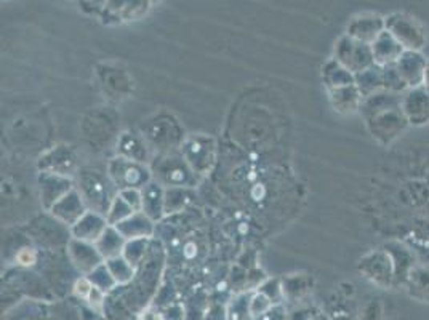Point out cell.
Here are the masks:
<instances>
[{
    "instance_id": "23",
    "label": "cell",
    "mask_w": 429,
    "mask_h": 320,
    "mask_svg": "<svg viewBox=\"0 0 429 320\" xmlns=\"http://www.w3.org/2000/svg\"><path fill=\"white\" fill-rule=\"evenodd\" d=\"M252 295L247 292L234 297L226 308V320H253L250 312Z\"/></svg>"
},
{
    "instance_id": "16",
    "label": "cell",
    "mask_w": 429,
    "mask_h": 320,
    "mask_svg": "<svg viewBox=\"0 0 429 320\" xmlns=\"http://www.w3.org/2000/svg\"><path fill=\"white\" fill-rule=\"evenodd\" d=\"M154 224L155 223L148 215L143 213V211H136V213L131 215L130 218H126L125 221L117 224L116 228L126 240H135L153 237L155 231Z\"/></svg>"
},
{
    "instance_id": "37",
    "label": "cell",
    "mask_w": 429,
    "mask_h": 320,
    "mask_svg": "<svg viewBox=\"0 0 429 320\" xmlns=\"http://www.w3.org/2000/svg\"><path fill=\"white\" fill-rule=\"evenodd\" d=\"M423 83L429 88V63L426 64V69H425V77H423Z\"/></svg>"
},
{
    "instance_id": "24",
    "label": "cell",
    "mask_w": 429,
    "mask_h": 320,
    "mask_svg": "<svg viewBox=\"0 0 429 320\" xmlns=\"http://www.w3.org/2000/svg\"><path fill=\"white\" fill-rule=\"evenodd\" d=\"M107 268H109L112 277L116 279L117 285L129 284L135 275V266L125 258L124 255L117 256V258H111L104 261Z\"/></svg>"
},
{
    "instance_id": "30",
    "label": "cell",
    "mask_w": 429,
    "mask_h": 320,
    "mask_svg": "<svg viewBox=\"0 0 429 320\" xmlns=\"http://www.w3.org/2000/svg\"><path fill=\"white\" fill-rule=\"evenodd\" d=\"M260 292L266 293L267 297H270L272 299V303L274 304H280V299H282V287L279 284V280H267L266 284H263L260 288Z\"/></svg>"
},
{
    "instance_id": "18",
    "label": "cell",
    "mask_w": 429,
    "mask_h": 320,
    "mask_svg": "<svg viewBox=\"0 0 429 320\" xmlns=\"http://www.w3.org/2000/svg\"><path fill=\"white\" fill-rule=\"evenodd\" d=\"M384 29H386L384 28V19L380 17H373L372 14V17L354 19L353 24H351L348 29V34L349 37L355 39V41L372 45L375 39H377Z\"/></svg>"
},
{
    "instance_id": "38",
    "label": "cell",
    "mask_w": 429,
    "mask_h": 320,
    "mask_svg": "<svg viewBox=\"0 0 429 320\" xmlns=\"http://www.w3.org/2000/svg\"><path fill=\"white\" fill-rule=\"evenodd\" d=\"M309 320H329V317H325V316H316V317L309 319Z\"/></svg>"
},
{
    "instance_id": "13",
    "label": "cell",
    "mask_w": 429,
    "mask_h": 320,
    "mask_svg": "<svg viewBox=\"0 0 429 320\" xmlns=\"http://www.w3.org/2000/svg\"><path fill=\"white\" fill-rule=\"evenodd\" d=\"M67 252H69L71 259L74 261L77 268L87 274H90L101 263H104V258L101 256L100 250L96 248V245L84 242V240L71 239L69 245H67Z\"/></svg>"
},
{
    "instance_id": "11",
    "label": "cell",
    "mask_w": 429,
    "mask_h": 320,
    "mask_svg": "<svg viewBox=\"0 0 429 320\" xmlns=\"http://www.w3.org/2000/svg\"><path fill=\"white\" fill-rule=\"evenodd\" d=\"M89 206H87L85 200L82 199L80 192L77 189H72L69 194L63 197L60 202H56L50 210L52 215L56 220H60L61 223L67 226H74L82 216L87 213Z\"/></svg>"
},
{
    "instance_id": "36",
    "label": "cell",
    "mask_w": 429,
    "mask_h": 320,
    "mask_svg": "<svg viewBox=\"0 0 429 320\" xmlns=\"http://www.w3.org/2000/svg\"><path fill=\"white\" fill-rule=\"evenodd\" d=\"M140 320H165V319H164V314L160 312L157 308L149 306V308H146L143 312H141Z\"/></svg>"
},
{
    "instance_id": "14",
    "label": "cell",
    "mask_w": 429,
    "mask_h": 320,
    "mask_svg": "<svg viewBox=\"0 0 429 320\" xmlns=\"http://www.w3.org/2000/svg\"><path fill=\"white\" fill-rule=\"evenodd\" d=\"M426 64L428 63L423 60V56L420 55V53L406 50L402 53V56L397 60L396 69L406 85L417 87V85H420V83H423Z\"/></svg>"
},
{
    "instance_id": "7",
    "label": "cell",
    "mask_w": 429,
    "mask_h": 320,
    "mask_svg": "<svg viewBox=\"0 0 429 320\" xmlns=\"http://www.w3.org/2000/svg\"><path fill=\"white\" fill-rule=\"evenodd\" d=\"M144 140L148 141L149 146H154V149H159L160 154L173 152L183 145V135L179 131L175 122L170 120H157L151 122L143 127Z\"/></svg>"
},
{
    "instance_id": "5",
    "label": "cell",
    "mask_w": 429,
    "mask_h": 320,
    "mask_svg": "<svg viewBox=\"0 0 429 320\" xmlns=\"http://www.w3.org/2000/svg\"><path fill=\"white\" fill-rule=\"evenodd\" d=\"M179 152L199 176L212 171L214 164V140L210 136H189L183 141Z\"/></svg>"
},
{
    "instance_id": "26",
    "label": "cell",
    "mask_w": 429,
    "mask_h": 320,
    "mask_svg": "<svg viewBox=\"0 0 429 320\" xmlns=\"http://www.w3.org/2000/svg\"><path fill=\"white\" fill-rule=\"evenodd\" d=\"M91 280V284L95 285V287H98L100 290H103V292H109V290H112L117 285L116 279L112 277L111 270L109 268H107L106 263H101L98 268H95L91 273L87 275Z\"/></svg>"
},
{
    "instance_id": "27",
    "label": "cell",
    "mask_w": 429,
    "mask_h": 320,
    "mask_svg": "<svg viewBox=\"0 0 429 320\" xmlns=\"http://www.w3.org/2000/svg\"><path fill=\"white\" fill-rule=\"evenodd\" d=\"M149 239H135V240H126L124 256L130 261L131 264H138L141 258H143L146 250H148Z\"/></svg>"
},
{
    "instance_id": "1",
    "label": "cell",
    "mask_w": 429,
    "mask_h": 320,
    "mask_svg": "<svg viewBox=\"0 0 429 320\" xmlns=\"http://www.w3.org/2000/svg\"><path fill=\"white\" fill-rule=\"evenodd\" d=\"M153 178L164 184L165 188H196L199 176L184 160L182 152H167L154 157L151 164Z\"/></svg>"
},
{
    "instance_id": "35",
    "label": "cell",
    "mask_w": 429,
    "mask_h": 320,
    "mask_svg": "<svg viewBox=\"0 0 429 320\" xmlns=\"http://www.w3.org/2000/svg\"><path fill=\"white\" fill-rule=\"evenodd\" d=\"M18 263L23 264V266H31L36 263V253H34L32 248H23L21 252L18 253L16 256Z\"/></svg>"
},
{
    "instance_id": "8",
    "label": "cell",
    "mask_w": 429,
    "mask_h": 320,
    "mask_svg": "<svg viewBox=\"0 0 429 320\" xmlns=\"http://www.w3.org/2000/svg\"><path fill=\"white\" fill-rule=\"evenodd\" d=\"M38 188H41V200L43 206L47 210H52L56 202H60L63 197L74 189V186H72V180L67 178V176L41 171V175H38Z\"/></svg>"
},
{
    "instance_id": "33",
    "label": "cell",
    "mask_w": 429,
    "mask_h": 320,
    "mask_svg": "<svg viewBox=\"0 0 429 320\" xmlns=\"http://www.w3.org/2000/svg\"><path fill=\"white\" fill-rule=\"evenodd\" d=\"M421 101L425 103V105H423V107H426V109H429V92L421 93ZM428 119H429V116L426 114L425 111H421V109H417L410 116V120H413L412 124H425V120H428Z\"/></svg>"
},
{
    "instance_id": "15",
    "label": "cell",
    "mask_w": 429,
    "mask_h": 320,
    "mask_svg": "<svg viewBox=\"0 0 429 320\" xmlns=\"http://www.w3.org/2000/svg\"><path fill=\"white\" fill-rule=\"evenodd\" d=\"M143 195V213L157 223L165 216V186L154 178L141 189Z\"/></svg>"
},
{
    "instance_id": "3",
    "label": "cell",
    "mask_w": 429,
    "mask_h": 320,
    "mask_svg": "<svg viewBox=\"0 0 429 320\" xmlns=\"http://www.w3.org/2000/svg\"><path fill=\"white\" fill-rule=\"evenodd\" d=\"M107 175L117 191L124 189H143L153 180V171L146 164L129 160L125 157L117 156L107 165Z\"/></svg>"
},
{
    "instance_id": "20",
    "label": "cell",
    "mask_w": 429,
    "mask_h": 320,
    "mask_svg": "<svg viewBox=\"0 0 429 320\" xmlns=\"http://www.w3.org/2000/svg\"><path fill=\"white\" fill-rule=\"evenodd\" d=\"M360 95L362 93H360L358 85L335 88V90H331V105L340 112H353L358 109L359 103L362 100Z\"/></svg>"
},
{
    "instance_id": "21",
    "label": "cell",
    "mask_w": 429,
    "mask_h": 320,
    "mask_svg": "<svg viewBox=\"0 0 429 320\" xmlns=\"http://www.w3.org/2000/svg\"><path fill=\"white\" fill-rule=\"evenodd\" d=\"M194 192L191 188H165V215L183 211L191 205Z\"/></svg>"
},
{
    "instance_id": "10",
    "label": "cell",
    "mask_w": 429,
    "mask_h": 320,
    "mask_svg": "<svg viewBox=\"0 0 429 320\" xmlns=\"http://www.w3.org/2000/svg\"><path fill=\"white\" fill-rule=\"evenodd\" d=\"M38 169L41 171H48V173H56L71 178V175H74L76 171V157L69 147L58 146L41 157Z\"/></svg>"
},
{
    "instance_id": "6",
    "label": "cell",
    "mask_w": 429,
    "mask_h": 320,
    "mask_svg": "<svg viewBox=\"0 0 429 320\" xmlns=\"http://www.w3.org/2000/svg\"><path fill=\"white\" fill-rule=\"evenodd\" d=\"M336 61L353 74H360L375 66L372 45L353 37L341 39L336 47Z\"/></svg>"
},
{
    "instance_id": "34",
    "label": "cell",
    "mask_w": 429,
    "mask_h": 320,
    "mask_svg": "<svg viewBox=\"0 0 429 320\" xmlns=\"http://www.w3.org/2000/svg\"><path fill=\"white\" fill-rule=\"evenodd\" d=\"M87 301L90 303L91 308L98 309L100 311V309L103 308V303H104V292L94 285V288H91L89 298H87Z\"/></svg>"
},
{
    "instance_id": "29",
    "label": "cell",
    "mask_w": 429,
    "mask_h": 320,
    "mask_svg": "<svg viewBox=\"0 0 429 320\" xmlns=\"http://www.w3.org/2000/svg\"><path fill=\"white\" fill-rule=\"evenodd\" d=\"M119 195L135 211H143V195H141V189H124L119 191Z\"/></svg>"
},
{
    "instance_id": "2",
    "label": "cell",
    "mask_w": 429,
    "mask_h": 320,
    "mask_svg": "<svg viewBox=\"0 0 429 320\" xmlns=\"http://www.w3.org/2000/svg\"><path fill=\"white\" fill-rule=\"evenodd\" d=\"M77 184H79L77 191L80 192L82 199L85 200L89 210L104 216L109 211L112 200L119 194V191H117L111 178L106 180L103 175L95 170H80L77 173Z\"/></svg>"
},
{
    "instance_id": "31",
    "label": "cell",
    "mask_w": 429,
    "mask_h": 320,
    "mask_svg": "<svg viewBox=\"0 0 429 320\" xmlns=\"http://www.w3.org/2000/svg\"><path fill=\"white\" fill-rule=\"evenodd\" d=\"M255 320H289V314H287V309L284 304H274L271 309H267L265 314H261L260 317H256Z\"/></svg>"
},
{
    "instance_id": "9",
    "label": "cell",
    "mask_w": 429,
    "mask_h": 320,
    "mask_svg": "<svg viewBox=\"0 0 429 320\" xmlns=\"http://www.w3.org/2000/svg\"><path fill=\"white\" fill-rule=\"evenodd\" d=\"M107 226H109V223H107L104 215L87 210V213L74 226H71L72 239L96 244L101 235L104 234Z\"/></svg>"
},
{
    "instance_id": "22",
    "label": "cell",
    "mask_w": 429,
    "mask_h": 320,
    "mask_svg": "<svg viewBox=\"0 0 429 320\" xmlns=\"http://www.w3.org/2000/svg\"><path fill=\"white\" fill-rule=\"evenodd\" d=\"M324 77H325L327 85H329L331 90H335V88H340V87L354 85L355 83L354 74L348 71L344 66H341L338 61L331 63L325 67Z\"/></svg>"
},
{
    "instance_id": "32",
    "label": "cell",
    "mask_w": 429,
    "mask_h": 320,
    "mask_svg": "<svg viewBox=\"0 0 429 320\" xmlns=\"http://www.w3.org/2000/svg\"><path fill=\"white\" fill-rule=\"evenodd\" d=\"M91 288H94V284H91V280L89 277H82V279L77 280L76 285H74V293L79 298L87 299L89 298L90 292H91Z\"/></svg>"
},
{
    "instance_id": "4",
    "label": "cell",
    "mask_w": 429,
    "mask_h": 320,
    "mask_svg": "<svg viewBox=\"0 0 429 320\" xmlns=\"http://www.w3.org/2000/svg\"><path fill=\"white\" fill-rule=\"evenodd\" d=\"M384 28L402 43L406 50L418 52L426 43V31L415 18L406 13H394L384 18Z\"/></svg>"
},
{
    "instance_id": "12",
    "label": "cell",
    "mask_w": 429,
    "mask_h": 320,
    "mask_svg": "<svg viewBox=\"0 0 429 320\" xmlns=\"http://www.w3.org/2000/svg\"><path fill=\"white\" fill-rule=\"evenodd\" d=\"M406 52V48L402 47V43L393 36L388 29L380 34L372 43V53L373 60L377 66H391L396 64L399 58L402 56V53Z\"/></svg>"
},
{
    "instance_id": "25",
    "label": "cell",
    "mask_w": 429,
    "mask_h": 320,
    "mask_svg": "<svg viewBox=\"0 0 429 320\" xmlns=\"http://www.w3.org/2000/svg\"><path fill=\"white\" fill-rule=\"evenodd\" d=\"M133 213H136V211L131 209V206L126 204V202L122 199L119 194H117V197L112 200V204L109 206L106 220H107V223H109V226H117L119 223H122V221L130 218Z\"/></svg>"
},
{
    "instance_id": "17",
    "label": "cell",
    "mask_w": 429,
    "mask_h": 320,
    "mask_svg": "<svg viewBox=\"0 0 429 320\" xmlns=\"http://www.w3.org/2000/svg\"><path fill=\"white\" fill-rule=\"evenodd\" d=\"M117 154L129 160L146 164L149 160V145L144 138H140L133 133H122L117 142Z\"/></svg>"
},
{
    "instance_id": "28",
    "label": "cell",
    "mask_w": 429,
    "mask_h": 320,
    "mask_svg": "<svg viewBox=\"0 0 429 320\" xmlns=\"http://www.w3.org/2000/svg\"><path fill=\"white\" fill-rule=\"evenodd\" d=\"M272 306H274V303H272V299L267 297L266 293L260 292V290L253 292L252 299H250V312H252L253 320H255L256 317H260L261 314H265L267 309H271Z\"/></svg>"
},
{
    "instance_id": "19",
    "label": "cell",
    "mask_w": 429,
    "mask_h": 320,
    "mask_svg": "<svg viewBox=\"0 0 429 320\" xmlns=\"http://www.w3.org/2000/svg\"><path fill=\"white\" fill-rule=\"evenodd\" d=\"M95 245L106 261L124 255L126 239L117 231L116 226H107L104 234L101 235L100 240Z\"/></svg>"
}]
</instances>
